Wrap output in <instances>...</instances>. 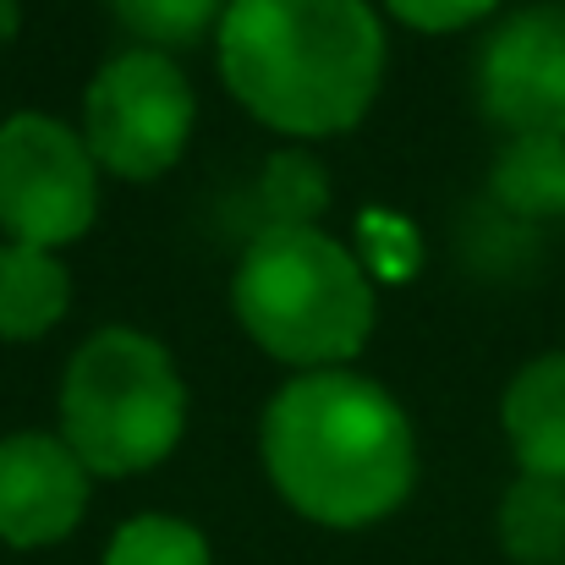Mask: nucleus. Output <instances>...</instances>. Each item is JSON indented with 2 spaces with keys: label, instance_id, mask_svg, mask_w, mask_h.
Here are the masks:
<instances>
[{
  "label": "nucleus",
  "instance_id": "nucleus-10",
  "mask_svg": "<svg viewBox=\"0 0 565 565\" xmlns=\"http://www.w3.org/2000/svg\"><path fill=\"white\" fill-rule=\"evenodd\" d=\"M72 280L44 247H0V341H39L66 319Z\"/></svg>",
  "mask_w": 565,
  "mask_h": 565
},
{
  "label": "nucleus",
  "instance_id": "nucleus-3",
  "mask_svg": "<svg viewBox=\"0 0 565 565\" xmlns=\"http://www.w3.org/2000/svg\"><path fill=\"white\" fill-rule=\"evenodd\" d=\"M231 302L242 330L291 369H330L369 347V269L313 225H269L236 264Z\"/></svg>",
  "mask_w": 565,
  "mask_h": 565
},
{
  "label": "nucleus",
  "instance_id": "nucleus-5",
  "mask_svg": "<svg viewBox=\"0 0 565 565\" xmlns=\"http://www.w3.org/2000/svg\"><path fill=\"white\" fill-rule=\"evenodd\" d=\"M188 132L192 88L182 66L160 50L116 55L83 94V143L105 171L127 182L166 177L182 160Z\"/></svg>",
  "mask_w": 565,
  "mask_h": 565
},
{
  "label": "nucleus",
  "instance_id": "nucleus-11",
  "mask_svg": "<svg viewBox=\"0 0 565 565\" xmlns=\"http://www.w3.org/2000/svg\"><path fill=\"white\" fill-rule=\"evenodd\" d=\"M500 544L522 565H550L565 555V483L516 478L500 500Z\"/></svg>",
  "mask_w": 565,
  "mask_h": 565
},
{
  "label": "nucleus",
  "instance_id": "nucleus-4",
  "mask_svg": "<svg viewBox=\"0 0 565 565\" xmlns=\"http://www.w3.org/2000/svg\"><path fill=\"white\" fill-rule=\"evenodd\" d=\"M188 428V390L171 352L138 330L83 341L61 384V439L99 478L160 467Z\"/></svg>",
  "mask_w": 565,
  "mask_h": 565
},
{
  "label": "nucleus",
  "instance_id": "nucleus-7",
  "mask_svg": "<svg viewBox=\"0 0 565 565\" xmlns=\"http://www.w3.org/2000/svg\"><path fill=\"white\" fill-rule=\"evenodd\" d=\"M478 99L516 138H565V6H527L489 33Z\"/></svg>",
  "mask_w": 565,
  "mask_h": 565
},
{
  "label": "nucleus",
  "instance_id": "nucleus-6",
  "mask_svg": "<svg viewBox=\"0 0 565 565\" xmlns=\"http://www.w3.org/2000/svg\"><path fill=\"white\" fill-rule=\"evenodd\" d=\"M99 214L94 154L50 116H11L0 127V231L22 247H66Z\"/></svg>",
  "mask_w": 565,
  "mask_h": 565
},
{
  "label": "nucleus",
  "instance_id": "nucleus-13",
  "mask_svg": "<svg viewBox=\"0 0 565 565\" xmlns=\"http://www.w3.org/2000/svg\"><path fill=\"white\" fill-rule=\"evenodd\" d=\"M105 565H209V544L192 522H177V516H132L110 550H105Z\"/></svg>",
  "mask_w": 565,
  "mask_h": 565
},
{
  "label": "nucleus",
  "instance_id": "nucleus-9",
  "mask_svg": "<svg viewBox=\"0 0 565 565\" xmlns=\"http://www.w3.org/2000/svg\"><path fill=\"white\" fill-rule=\"evenodd\" d=\"M505 434L522 478L565 483V352L533 358L505 390Z\"/></svg>",
  "mask_w": 565,
  "mask_h": 565
},
{
  "label": "nucleus",
  "instance_id": "nucleus-12",
  "mask_svg": "<svg viewBox=\"0 0 565 565\" xmlns=\"http://www.w3.org/2000/svg\"><path fill=\"white\" fill-rule=\"evenodd\" d=\"M494 198L522 220L565 214V138H516L494 160Z\"/></svg>",
  "mask_w": 565,
  "mask_h": 565
},
{
  "label": "nucleus",
  "instance_id": "nucleus-16",
  "mask_svg": "<svg viewBox=\"0 0 565 565\" xmlns=\"http://www.w3.org/2000/svg\"><path fill=\"white\" fill-rule=\"evenodd\" d=\"M406 28H423V33H456L467 22H478L483 11H494L500 0H384Z\"/></svg>",
  "mask_w": 565,
  "mask_h": 565
},
{
  "label": "nucleus",
  "instance_id": "nucleus-14",
  "mask_svg": "<svg viewBox=\"0 0 565 565\" xmlns=\"http://www.w3.org/2000/svg\"><path fill=\"white\" fill-rule=\"evenodd\" d=\"M330 203V177L313 154L286 149L264 166V209L275 225H313Z\"/></svg>",
  "mask_w": 565,
  "mask_h": 565
},
{
  "label": "nucleus",
  "instance_id": "nucleus-17",
  "mask_svg": "<svg viewBox=\"0 0 565 565\" xmlns=\"http://www.w3.org/2000/svg\"><path fill=\"white\" fill-rule=\"evenodd\" d=\"M17 33V0H0V44Z\"/></svg>",
  "mask_w": 565,
  "mask_h": 565
},
{
  "label": "nucleus",
  "instance_id": "nucleus-1",
  "mask_svg": "<svg viewBox=\"0 0 565 565\" xmlns=\"http://www.w3.org/2000/svg\"><path fill=\"white\" fill-rule=\"evenodd\" d=\"M220 77L247 116L286 138H330L369 116L384 28L363 0H231Z\"/></svg>",
  "mask_w": 565,
  "mask_h": 565
},
{
  "label": "nucleus",
  "instance_id": "nucleus-8",
  "mask_svg": "<svg viewBox=\"0 0 565 565\" xmlns=\"http://www.w3.org/2000/svg\"><path fill=\"white\" fill-rule=\"evenodd\" d=\"M88 511V467L66 439L11 434L0 439V539L11 550L61 544Z\"/></svg>",
  "mask_w": 565,
  "mask_h": 565
},
{
  "label": "nucleus",
  "instance_id": "nucleus-2",
  "mask_svg": "<svg viewBox=\"0 0 565 565\" xmlns=\"http://www.w3.org/2000/svg\"><path fill=\"white\" fill-rule=\"evenodd\" d=\"M264 467L319 527H369L417 478L412 423L390 390L347 369L291 379L264 412Z\"/></svg>",
  "mask_w": 565,
  "mask_h": 565
},
{
  "label": "nucleus",
  "instance_id": "nucleus-15",
  "mask_svg": "<svg viewBox=\"0 0 565 565\" xmlns=\"http://www.w3.org/2000/svg\"><path fill=\"white\" fill-rule=\"evenodd\" d=\"M110 6L149 44H192L220 17V0H110Z\"/></svg>",
  "mask_w": 565,
  "mask_h": 565
}]
</instances>
